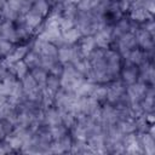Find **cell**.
<instances>
[{"mask_svg": "<svg viewBox=\"0 0 155 155\" xmlns=\"http://www.w3.org/2000/svg\"><path fill=\"white\" fill-rule=\"evenodd\" d=\"M84 80H85V76L82 74H80L71 63L63 64V71L59 76L61 88L69 91V92H75L78 86Z\"/></svg>", "mask_w": 155, "mask_h": 155, "instance_id": "1", "label": "cell"}, {"mask_svg": "<svg viewBox=\"0 0 155 155\" xmlns=\"http://www.w3.org/2000/svg\"><path fill=\"white\" fill-rule=\"evenodd\" d=\"M104 58H105V63H107V70L108 73L114 78L119 71H120V67H121V54L114 50H105L104 52Z\"/></svg>", "mask_w": 155, "mask_h": 155, "instance_id": "2", "label": "cell"}, {"mask_svg": "<svg viewBox=\"0 0 155 155\" xmlns=\"http://www.w3.org/2000/svg\"><path fill=\"white\" fill-rule=\"evenodd\" d=\"M148 87L144 82L139 81V82H134L132 85H128L127 90L125 91L130 103H136V102H140L143 99V97L145 96V92H147Z\"/></svg>", "mask_w": 155, "mask_h": 155, "instance_id": "3", "label": "cell"}, {"mask_svg": "<svg viewBox=\"0 0 155 155\" xmlns=\"http://www.w3.org/2000/svg\"><path fill=\"white\" fill-rule=\"evenodd\" d=\"M117 46H119V50H120V54H122L124 57L127 54L128 51L136 48L137 46V40H136V35L132 31H127V33H124L121 36L117 38Z\"/></svg>", "mask_w": 155, "mask_h": 155, "instance_id": "4", "label": "cell"}, {"mask_svg": "<svg viewBox=\"0 0 155 155\" xmlns=\"http://www.w3.org/2000/svg\"><path fill=\"white\" fill-rule=\"evenodd\" d=\"M111 27L107 25L105 28L96 31L93 34V39H94V42H96V47H99V48H103V50H107L109 48V45L110 42L113 41V35H111Z\"/></svg>", "mask_w": 155, "mask_h": 155, "instance_id": "5", "label": "cell"}, {"mask_svg": "<svg viewBox=\"0 0 155 155\" xmlns=\"http://www.w3.org/2000/svg\"><path fill=\"white\" fill-rule=\"evenodd\" d=\"M122 144H124L125 153H127V154H143L139 139L134 132L125 134L122 138Z\"/></svg>", "mask_w": 155, "mask_h": 155, "instance_id": "6", "label": "cell"}, {"mask_svg": "<svg viewBox=\"0 0 155 155\" xmlns=\"http://www.w3.org/2000/svg\"><path fill=\"white\" fill-rule=\"evenodd\" d=\"M125 91H126V88H125L124 82H121V81H114V82H111L107 87V101L110 104L116 103L120 99V97L125 93Z\"/></svg>", "mask_w": 155, "mask_h": 155, "instance_id": "7", "label": "cell"}, {"mask_svg": "<svg viewBox=\"0 0 155 155\" xmlns=\"http://www.w3.org/2000/svg\"><path fill=\"white\" fill-rule=\"evenodd\" d=\"M62 124V115L61 111L56 107H48L44 109V125L46 126H54Z\"/></svg>", "mask_w": 155, "mask_h": 155, "instance_id": "8", "label": "cell"}, {"mask_svg": "<svg viewBox=\"0 0 155 155\" xmlns=\"http://www.w3.org/2000/svg\"><path fill=\"white\" fill-rule=\"evenodd\" d=\"M0 36L4 40H7L12 44L18 41L17 38V31H16V27L13 25L12 22L10 21H4V23L0 25Z\"/></svg>", "mask_w": 155, "mask_h": 155, "instance_id": "9", "label": "cell"}, {"mask_svg": "<svg viewBox=\"0 0 155 155\" xmlns=\"http://www.w3.org/2000/svg\"><path fill=\"white\" fill-rule=\"evenodd\" d=\"M139 134L140 136H138V139H139V143H140L143 153H145L148 155H153L155 153V140H154V137L150 133H148V132H139Z\"/></svg>", "mask_w": 155, "mask_h": 155, "instance_id": "10", "label": "cell"}, {"mask_svg": "<svg viewBox=\"0 0 155 155\" xmlns=\"http://www.w3.org/2000/svg\"><path fill=\"white\" fill-rule=\"evenodd\" d=\"M136 40H137V45H139L144 50H151L153 48V35L150 33H148L144 28L138 29L136 33Z\"/></svg>", "mask_w": 155, "mask_h": 155, "instance_id": "11", "label": "cell"}, {"mask_svg": "<svg viewBox=\"0 0 155 155\" xmlns=\"http://www.w3.org/2000/svg\"><path fill=\"white\" fill-rule=\"evenodd\" d=\"M121 76H122V82L126 85H132L137 81L138 79V71L134 64L130 63L125 65V68L121 71Z\"/></svg>", "mask_w": 155, "mask_h": 155, "instance_id": "12", "label": "cell"}, {"mask_svg": "<svg viewBox=\"0 0 155 155\" xmlns=\"http://www.w3.org/2000/svg\"><path fill=\"white\" fill-rule=\"evenodd\" d=\"M97 108H99V102H97L91 96L80 97V113L85 115H91Z\"/></svg>", "mask_w": 155, "mask_h": 155, "instance_id": "13", "label": "cell"}, {"mask_svg": "<svg viewBox=\"0 0 155 155\" xmlns=\"http://www.w3.org/2000/svg\"><path fill=\"white\" fill-rule=\"evenodd\" d=\"M74 56V45H62L58 47L57 51V59L59 63L65 64V63H70Z\"/></svg>", "mask_w": 155, "mask_h": 155, "instance_id": "14", "label": "cell"}, {"mask_svg": "<svg viewBox=\"0 0 155 155\" xmlns=\"http://www.w3.org/2000/svg\"><path fill=\"white\" fill-rule=\"evenodd\" d=\"M131 18L136 22H145L147 19H151L153 15L149 13L144 6L140 5H131Z\"/></svg>", "mask_w": 155, "mask_h": 155, "instance_id": "15", "label": "cell"}, {"mask_svg": "<svg viewBox=\"0 0 155 155\" xmlns=\"http://www.w3.org/2000/svg\"><path fill=\"white\" fill-rule=\"evenodd\" d=\"M29 51V46L28 45H19V46H16L12 48V51L6 56V61L8 63H16L21 59L24 58V56L28 53Z\"/></svg>", "mask_w": 155, "mask_h": 155, "instance_id": "16", "label": "cell"}, {"mask_svg": "<svg viewBox=\"0 0 155 155\" xmlns=\"http://www.w3.org/2000/svg\"><path fill=\"white\" fill-rule=\"evenodd\" d=\"M78 47H79L81 54L84 57H87L96 48V42H94V39H93V35H85L80 40V45Z\"/></svg>", "mask_w": 155, "mask_h": 155, "instance_id": "17", "label": "cell"}, {"mask_svg": "<svg viewBox=\"0 0 155 155\" xmlns=\"http://www.w3.org/2000/svg\"><path fill=\"white\" fill-rule=\"evenodd\" d=\"M117 128L124 133V134H128V133H133L137 131V124H136V119L132 117H126V119H120L116 122Z\"/></svg>", "mask_w": 155, "mask_h": 155, "instance_id": "18", "label": "cell"}, {"mask_svg": "<svg viewBox=\"0 0 155 155\" xmlns=\"http://www.w3.org/2000/svg\"><path fill=\"white\" fill-rule=\"evenodd\" d=\"M96 86H97L96 82H92V81L85 79V80L78 86V88L75 90L74 93H75L78 97H88V96L92 94V92L94 91Z\"/></svg>", "mask_w": 155, "mask_h": 155, "instance_id": "19", "label": "cell"}, {"mask_svg": "<svg viewBox=\"0 0 155 155\" xmlns=\"http://www.w3.org/2000/svg\"><path fill=\"white\" fill-rule=\"evenodd\" d=\"M41 21H42V17H41L39 13H36L35 11H33L31 8L24 15V23H25V25H27L31 31H33L34 29H36V28L40 25Z\"/></svg>", "mask_w": 155, "mask_h": 155, "instance_id": "20", "label": "cell"}, {"mask_svg": "<svg viewBox=\"0 0 155 155\" xmlns=\"http://www.w3.org/2000/svg\"><path fill=\"white\" fill-rule=\"evenodd\" d=\"M145 57H147V54H144V52L140 51V50H138V48H133V50L128 51L127 54L125 56V58H126L130 63H132V64H134V65H140V64H143V63L147 61Z\"/></svg>", "mask_w": 155, "mask_h": 155, "instance_id": "21", "label": "cell"}, {"mask_svg": "<svg viewBox=\"0 0 155 155\" xmlns=\"http://www.w3.org/2000/svg\"><path fill=\"white\" fill-rule=\"evenodd\" d=\"M81 36L82 35H81L80 30L76 27H74V28H71V29L65 30V31L62 33V38H63V41H64L65 45H74L76 41L80 40Z\"/></svg>", "mask_w": 155, "mask_h": 155, "instance_id": "22", "label": "cell"}, {"mask_svg": "<svg viewBox=\"0 0 155 155\" xmlns=\"http://www.w3.org/2000/svg\"><path fill=\"white\" fill-rule=\"evenodd\" d=\"M30 74L31 76L34 78V80L36 81V84L42 88L46 84V80H47V76H48V73L42 69L41 67H36V68H33L30 69Z\"/></svg>", "mask_w": 155, "mask_h": 155, "instance_id": "23", "label": "cell"}, {"mask_svg": "<svg viewBox=\"0 0 155 155\" xmlns=\"http://www.w3.org/2000/svg\"><path fill=\"white\" fill-rule=\"evenodd\" d=\"M1 13H2V17L5 18V21H10V22L16 21L19 16V13L12 6H10L5 0L1 4Z\"/></svg>", "mask_w": 155, "mask_h": 155, "instance_id": "24", "label": "cell"}, {"mask_svg": "<svg viewBox=\"0 0 155 155\" xmlns=\"http://www.w3.org/2000/svg\"><path fill=\"white\" fill-rule=\"evenodd\" d=\"M24 63L28 65L29 69H33V68H36V67H40V61H41V56L36 52H34L33 50L28 51V53L24 56L23 58Z\"/></svg>", "mask_w": 155, "mask_h": 155, "instance_id": "25", "label": "cell"}, {"mask_svg": "<svg viewBox=\"0 0 155 155\" xmlns=\"http://www.w3.org/2000/svg\"><path fill=\"white\" fill-rule=\"evenodd\" d=\"M31 10L39 13L41 17H45L50 12V4L47 0H38L31 5Z\"/></svg>", "mask_w": 155, "mask_h": 155, "instance_id": "26", "label": "cell"}, {"mask_svg": "<svg viewBox=\"0 0 155 155\" xmlns=\"http://www.w3.org/2000/svg\"><path fill=\"white\" fill-rule=\"evenodd\" d=\"M28 73H29V68H28V65L24 63L23 59L18 61V62H16V63L13 64V74H15V76L17 78V80H22Z\"/></svg>", "mask_w": 155, "mask_h": 155, "instance_id": "27", "label": "cell"}, {"mask_svg": "<svg viewBox=\"0 0 155 155\" xmlns=\"http://www.w3.org/2000/svg\"><path fill=\"white\" fill-rule=\"evenodd\" d=\"M21 81V84H22V87H23V90H24V93L25 92H29V91H31V90H34V88H36V87H40L38 84H36V81L34 80V78L31 76V74L30 73H28L22 80H19Z\"/></svg>", "mask_w": 155, "mask_h": 155, "instance_id": "28", "label": "cell"}, {"mask_svg": "<svg viewBox=\"0 0 155 155\" xmlns=\"http://www.w3.org/2000/svg\"><path fill=\"white\" fill-rule=\"evenodd\" d=\"M99 1H101V0H80V1L76 4L78 11L90 12V11H92V10L99 4Z\"/></svg>", "mask_w": 155, "mask_h": 155, "instance_id": "29", "label": "cell"}, {"mask_svg": "<svg viewBox=\"0 0 155 155\" xmlns=\"http://www.w3.org/2000/svg\"><path fill=\"white\" fill-rule=\"evenodd\" d=\"M48 128H50L52 139H59V138H62L63 136H65L67 132H68V128H67L63 124L54 125V126H48Z\"/></svg>", "mask_w": 155, "mask_h": 155, "instance_id": "30", "label": "cell"}, {"mask_svg": "<svg viewBox=\"0 0 155 155\" xmlns=\"http://www.w3.org/2000/svg\"><path fill=\"white\" fill-rule=\"evenodd\" d=\"M58 63L57 57H51V56H41V61H40V67L42 69H45L47 73Z\"/></svg>", "mask_w": 155, "mask_h": 155, "instance_id": "31", "label": "cell"}, {"mask_svg": "<svg viewBox=\"0 0 155 155\" xmlns=\"http://www.w3.org/2000/svg\"><path fill=\"white\" fill-rule=\"evenodd\" d=\"M46 88H48L50 91L52 92H57V90L61 87V82H59V76H56V75H52V74H48L47 76V80H46V84L45 86Z\"/></svg>", "mask_w": 155, "mask_h": 155, "instance_id": "32", "label": "cell"}, {"mask_svg": "<svg viewBox=\"0 0 155 155\" xmlns=\"http://www.w3.org/2000/svg\"><path fill=\"white\" fill-rule=\"evenodd\" d=\"M61 115H62V124L68 130L73 128V126L76 122V115H74L73 113H69V111H62Z\"/></svg>", "mask_w": 155, "mask_h": 155, "instance_id": "33", "label": "cell"}, {"mask_svg": "<svg viewBox=\"0 0 155 155\" xmlns=\"http://www.w3.org/2000/svg\"><path fill=\"white\" fill-rule=\"evenodd\" d=\"M91 97L94 98L97 102H102V101L107 99V87L105 86H96Z\"/></svg>", "mask_w": 155, "mask_h": 155, "instance_id": "34", "label": "cell"}, {"mask_svg": "<svg viewBox=\"0 0 155 155\" xmlns=\"http://www.w3.org/2000/svg\"><path fill=\"white\" fill-rule=\"evenodd\" d=\"M75 27V21L73 18H65V17H62L61 18V22H59V29L61 31H65V30H69L71 28Z\"/></svg>", "mask_w": 155, "mask_h": 155, "instance_id": "35", "label": "cell"}, {"mask_svg": "<svg viewBox=\"0 0 155 155\" xmlns=\"http://www.w3.org/2000/svg\"><path fill=\"white\" fill-rule=\"evenodd\" d=\"M144 29H145L148 33H150L151 35H154V29H155V24H154V21H153V19H149V21L145 23V25H144Z\"/></svg>", "mask_w": 155, "mask_h": 155, "instance_id": "36", "label": "cell"}, {"mask_svg": "<svg viewBox=\"0 0 155 155\" xmlns=\"http://www.w3.org/2000/svg\"><path fill=\"white\" fill-rule=\"evenodd\" d=\"M10 151H13V150L11 149V147L8 145L7 142L0 144V154H6V153H10Z\"/></svg>", "mask_w": 155, "mask_h": 155, "instance_id": "37", "label": "cell"}, {"mask_svg": "<svg viewBox=\"0 0 155 155\" xmlns=\"http://www.w3.org/2000/svg\"><path fill=\"white\" fill-rule=\"evenodd\" d=\"M6 136H7V133H6V130L4 127V122H2V120H0V140L5 139Z\"/></svg>", "mask_w": 155, "mask_h": 155, "instance_id": "38", "label": "cell"}, {"mask_svg": "<svg viewBox=\"0 0 155 155\" xmlns=\"http://www.w3.org/2000/svg\"><path fill=\"white\" fill-rule=\"evenodd\" d=\"M47 1H48V0H47ZM51 1H53V2H56V4H58V2H62V4H63L65 0H51Z\"/></svg>", "mask_w": 155, "mask_h": 155, "instance_id": "39", "label": "cell"}, {"mask_svg": "<svg viewBox=\"0 0 155 155\" xmlns=\"http://www.w3.org/2000/svg\"><path fill=\"white\" fill-rule=\"evenodd\" d=\"M24 1H28V2H30V4H34V2L38 1V0H24Z\"/></svg>", "mask_w": 155, "mask_h": 155, "instance_id": "40", "label": "cell"}, {"mask_svg": "<svg viewBox=\"0 0 155 155\" xmlns=\"http://www.w3.org/2000/svg\"><path fill=\"white\" fill-rule=\"evenodd\" d=\"M0 2H1V0H0Z\"/></svg>", "mask_w": 155, "mask_h": 155, "instance_id": "41", "label": "cell"}]
</instances>
